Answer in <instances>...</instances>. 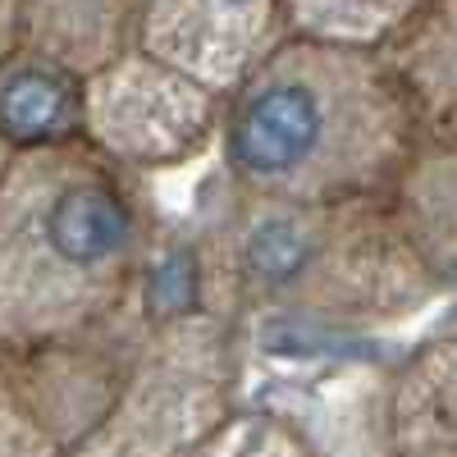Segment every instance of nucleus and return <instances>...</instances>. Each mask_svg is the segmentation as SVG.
<instances>
[{
    "label": "nucleus",
    "instance_id": "obj_4",
    "mask_svg": "<svg viewBox=\"0 0 457 457\" xmlns=\"http://www.w3.org/2000/svg\"><path fill=\"white\" fill-rule=\"evenodd\" d=\"M224 343L215 325L183 320L151 348L101 421L60 457H193L224 421Z\"/></svg>",
    "mask_w": 457,
    "mask_h": 457
},
{
    "label": "nucleus",
    "instance_id": "obj_10",
    "mask_svg": "<svg viewBox=\"0 0 457 457\" xmlns=\"http://www.w3.org/2000/svg\"><path fill=\"white\" fill-rule=\"evenodd\" d=\"M421 5H430V0H284V19L288 32L302 42L375 51Z\"/></svg>",
    "mask_w": 457,
    "mask_h": 457
},
{
    "label": "nucleus",
    "instance_id": "obj_1",
    "mask_svg": "<svg viewBox=\"0 0 457 457\" xmlns=\"http://www.w3.org/2000/svg\"><path fill=\"white\" fill-rule=\"evenodd\" d=\"M243 197L284 206L389 202L435 146L379 51L288 42L220 101Z\"/></svg>",
    "mask_w": 457,
    "mask_h": 457
},
{
    "label": "nucleus",
    "instance_id": "obj_8",
    "mask_svg": "<svg viewBox=\"0 0 457 457\" xmlns=\"http://www.w3.org/2000/svg\"><path fill=\"white\" fill-rule=\"evenodd\" d=\"M83 142V79L42 55L0 60V146L14 156Z\"/></svg>",
    "mask_w": 457,
    "mask_h": 457
},
{
    "label": "nucleus",
    "instance_id": "obj_12",
    "mask_svg": "<svg viewBox=\"0 0 457 457\" xmlns=\"http://www.w3.org/2000/svg\"><path fill=\"white\" fill-rule=\"evenodd\" d=\"M0 457H60L55 439L37 426L19 389H5V370H0Z\"/></svg>",
    "mask_w": 457,
    "mask_h": 457
},
{
    "label": "nucleus",
    "instance_id": "obj_11",
    "mask_svg": "<svg viewBox=\"0 0 457 457\" xmlns=\"http://www.w3.org/2000/svg\"><path fill=\"white\" fill-rule=\"evenodd\" d=\"M193 457H312V453L270 416H224L193 448Z\"/></svg>",
    "mask_w": 457,
    "mask_h": 457
},
{
    "label": "nucleus",
    "instance_id": "obj_3",
    "mask_svg": "<svg viewBox=\"0 0 457 457\" xmlns=\"http://www.w3.org/2000/svg\"><path fill=\"white\" fill-rule=\"evenodd\" d=\"M224 275L243 302L316 320L407 316L444 284L389 202L284 206L243 197L224 228Z\"/></svg>",
    "mask_w": 457,
    "mask_h": 457
},
{
    "label": "nucleus",
    "instance_id": "obj_6",
    "mask_svg": "<svg viewBox=\"0 0 457 457\" xmlns=\"http://www.w3.org/2000/svg\"><path fill=\"white\" fill-rule=\"evenodd\" d=\"M288 37L284 0H146L137 51L224 101Z\"/></svg>",
    "mask_w": 457,
    "mask_h": 457
},
{
    "label": "nucleus",
    "instance_id": "obj_14",
    "mask_svg": "<svg viewBox=\"0 0 457 457\" xmlns=\"http://www.w3.org/2000/svg\"><path fill=\"white\" fill-rule=\"evenodd\" d=\"M10 156H14V151H10V146H0V174H5V165H10Z\"/></svg>",
    "mask_w": 457,
    "mask_h": 457
},
{
    "label": "nucleus",
    "instance_id": "obj_7",
    "mask_svg": "<svg viewBox=\"0 0 457 457\" xmlns=\"http://www.w3.org/2000/svg\"><path fill=\"white\" fill-rule=\"evenodd\" d=\"M142 19L146 0H14V51L92 79L137 51Z\"/></svg>",
    "mask_w": 457,
    "mask_h": 457
},
{
    "label": "nucleus",
    "instance_id": "obj_9",
    "mask_svg": "<svg viewBox=\"0 0 457 457\" xmlns=\"http://www.w3.org/2000/svg\"><path fill=\"white\" fill-rule=\"evenodd\" d=\"M394 457H453V353L435 343L394 398Z\"/></svg>",
    "mask_w": 457,
    "mask_h": 457
},
{
    "label": "nucleus",
    "instance_id": "obj_5",
    "mask_svg": "<svg viewBox=\"0 0 457 457\" xmlns=\"http://www.w3.org/2000/svg\"><path fill=\"white\" fill-rule=\"evenodd\" d=\"M220 101L142 51L83 79V142L114 170H170L206 151Z\"/></svg>",
    "mask_w": 457,
    "mask_h": 457
},
{
    "label": "nucleus",
    "instance_id": "obj_13",
    "mask_svg": "<svg viewBox=\"0 0 457 457\" xmlns=\"http://www.w3.org/2000/svg\"><path fill=\"white\" fill-rule=\"evenodd\" d=\"M14 51V0H0V60Z\"/></svg>",
    "mask_w": 457,
    "mask_h": 457
},
{
    "label": "nucleus",
    "instance_id": "obj_2",
    "mask_svg": "<svg viewBox=\"0 0 457 457\" xmlns=\"http://www.w3.org/2000/svg\"><path fill=\"white\" fill-rule=\"evenodd\" d=\"M146 220L129 174L87 142L10 156L0 174V370L73 348L124 307Z\"/></svg>",
    "mask_w": 457,
    "mask_h": 457
}]
</instances>
